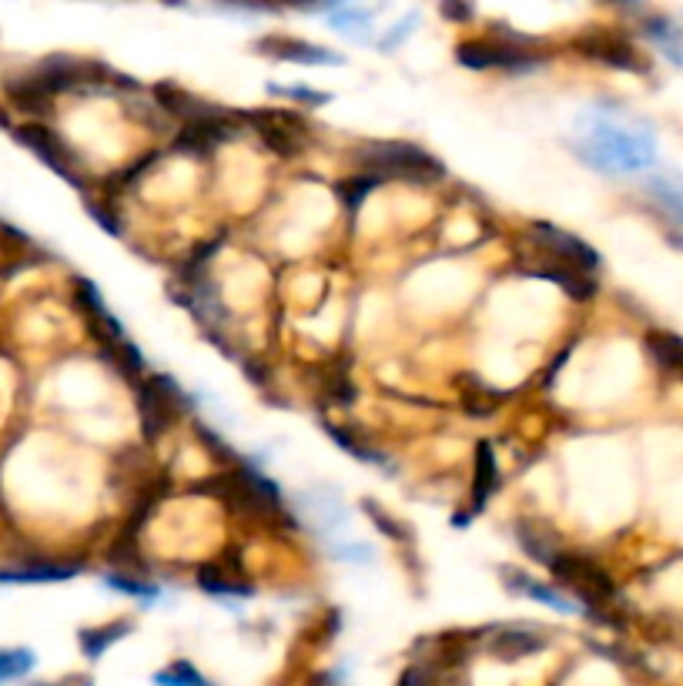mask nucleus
Here are the masks:
<instances>
[{
  "label": "nucleus",
  "instance_id": "obj_1",
  "mask_svg": "<svg viewBox=\"0 0 683 686\" xmlns=\"http://www.w3.org/2000/svg\"><path fill=\"white\" fill-rule=\"evenodd\" d=\"M574 145L580 161L607 175H637L656 161V135L617 104H593L577 114Z\"/></svg>",
  "mask_w": 683,
  "mask_h": 686
},
{
  "label": "nucleus",
  "instance_id": "obj_2",
  "mask_svg": "<svg viewBox=\"0 0 683 686\" xmlns=\"http://www.w3.org/2000/svg\"><path fill=\"white\" fill-rule=\"evenodd\" d=\"M359 165L362 171L382 178V181H412V184H429L439 181L445 175L442 161L435 155H429L419 145L409 141H372L359 151Z\"/></svg>",
  "mask_w": 683,
  "mask_h": 686
},
{
  "label": "nucleus",
  "instance_id": "obj_3",
  "mask_svg": "<svg viewBox=\"0 0 683 686\" xmlns=\"http://www.w3.org/2000/svg\"><path fill=\"white\" fill-rule=\"evenodd\" d=\"M546 566H549V573L563 587H569V590H574L587 603V610L593 616H597V610H603V606H610L617 600V583L610 580V573H607V569H600L593 559H587V556L556 552L553 549L549 559H546Z\"/></svg>",
  "mask_w": 683,
  "mask_h": 686
},
{
  "label": "nucleus",
  "instance_id": "obj_4",
  "mask_svg": "<svg viewBox=\"0 0 683 686\" xmlns=\"http://www.w3.org/2000/svg\"><path fill=\"white\" fill-rule=\"evenodd\" d=\"M201 493L221 496L228 506L245 513V516H279L282 513V493H279V486L269 476L255 473V469L224 473L214 483H204Z\"/></svg>",
  "mask_w": 683,
  "mask_h": 686
},
{
  "label": "nucleus",
  "instance_id": "obj_5",
  "mask_svg": "<svg viewBox=\"0 0 683 686\" xmlns=\"http://www.w3.org/2000/svg\"><path fill=\"white\" fill-rule=\"evenodd\" d=\"M188 409H191V399L181 392V386L171 376H151L138 389V415H141V429L148 442H158Z\"/></svg>",
  "mask_w": 683,
  "mask_h": 686
},
{
  "label": "nucleus",
  "instance_id": "obj_6",
  "mask_svg": "<svg viewBox=\"0 0 683 686\" xmlns=\"http://www.w3.org/2000/svg\"><path fill=\"white\" fill-rule=\"evenodd\" d=\"M463 67L470 71H509V74H529L543 67V57L526 41H466L455 51Z\"/></svg>",
  "mask_w": 683,
  "mask_h": 686
},
{
  "label": "nucleus",
  "instance_id": "obj_7",
  "mask_svg": "<svg viewBox=\"0 0 683 686\" xmlns=\"http://www.w3.org/2000/svg\"><path fill=\"white\" fill-rule=\"evenodd\" d=\"M529 239H533V245H536L546 258H553V262L574 265V268L590 272V275L600 268V255H597L584 239L563 232V228H556V224H546V221L533 224V235H529Z\"/></svg>",
  "mask_w": 683,
  "mask_h": 686
},
{
  "label": "nucleus",
  "instance_id": "obj_8",
  "mask_svg": "<svg viewBox=\"0 0 683 686\" xmlns=\"http://www.w3.org/2000/svg\"><path fill=\"white\" fill-rule=\"evenodd\" d=\"M298 506L312 516V526L318 529L325 546L342 539V536H349V516H346V506H342L335 489H328V486L305 489L298 496Z\"/></svg>",
  "mask_w": 683,
  "mask_h": 686
},
{
  "label": "nucleus",
  "instance_id": "obj_9",
  "mask_svg": "<svg viewBox=\"0 0 683 686\" xmlns=\"http://www.w3.org/2000/svg\"><path fill=\"white\" fill-rule=\"evenodd\" d=\"M21 145H28L48 168H54L57 175H64L71 184H81V171H77V158L71 155V148L48 128V125H24L18 131Z\"/></svg>",
  "mask_w": 683,
  "mask_h": 686
},
{
  "label": "nucleus",
  "instance_id": "obj_10",
  "mask_svg": "<svg viewBox=\"0 0 683 686\" xmlns=\"http://www.w3.org/2000/svg\"><path fill=\"white\" fill-rule=\"evenodd\" d=\"M252 125H255V135L279 155V158H298L302 148H305V131L295 128L298 122L288 118L282 110H259V114H249Z\"/></svg>",
  "mask_w": 683,
  "mask_h": 686
},
{
  "label": "nucleus",
  "instance_id": "obj_11",
  "mask_svg": "<svg viewBox=\"0 0 683 686\" xmlns=\"http://www.w3.org/2000/svg\"><path fill=\"white\" fill-rule=\"evenodd\" d=\"M580 54L607 64V67H617V71H647V61L637 54V48L630 41H623L620 34H610V31H593L587 38L577 41Z\"/></svg>",
  "mask_w": 683,
  "mask_h": 686
},
{
  "label": "nucleus",
  "instance_id": "obj_12",
  "mask_svg": "<svg viewBox=\"0 0 683 686\" xmlns=\"http://www.w3.org/2000/svg\"><path fill=\"white\" fill-rule=\"evenodd\" d=\"M259 54H269L275 61H288V64H305V67H335V64H346V57L322 48V44H308V41H298V38H265L255 44Z\"/></svg>",
  "mask_w": 683,
  "mask_h": 686
},
{
  "label": "nucleus",
  "instance_id": "obj_13",
  "mask_svg": "<svg viewBox=\"0 0 683 686\" xmlns=\"http://www.w3.org/2000/svg\"><path fill=\"white\" fill-rule=\"evenodd\" d=\"M155 104H158L161 110L175 114V118H181V125H185V122H198V118H204V114L218 110L214 104H208V101L188 94V91L178 87V84H158V87H155Z\"/></svg>",
  "mask_w": 683,
  "mask_h": 686
},
{
  "label": "nucleus",
  "instance_id": "obj_14",
  "mask_svg": "<svg viewBox=\"0 0 683 686\" xmlns=\"http://www.w3.org/2000/svg\"><path fill=\"white\" fill-rule=\"evenodd\" d=\"M503 580H506V587H509L513 593L529 597V600H536V603H543V606H553L556 613H580V606H577L574 600H569V597L556 593V590L546 587V583L529 580L526 573H519V569H503Z\"/></svg>",
  "mask_w": 683,
  "mask_h": 686
},
{
  "label": "nucleus",
  "instance_id": "obj_15",
  "mask_svg": "<svg viewBox=\"0 0 683 686\" xmlns=\"http://www.w3.org/2000/svg\"><path fill=\"white\" fill-rule=\"evenodd\" d=\"M500 489V466H496V452L483 439L476 445V479H473V513H483L493 493Z\"/></svg>",
  "mask_w": 683,
  "mask_h": 686
},
{
  "label": "nucleus",
  "instance_id": "obj_16",
  "mask_svg": "<svg viewBox=\"0 0 683 686\" xmlns=\"http://www.w3.org/2000/svg\"><path fill=\"white\" fill-rule=\"evenodd\" d=\"M539 275L549 278V282H556L566 295H574V298H580V302H587V298L597 295V282L590 278V272H580V268H574V265L553 262V258H546V255H543V268H539Z\"/></svg>",
  "mask_w": 683,
  "mask_h": 686
},
{
  "label": "nucleus",
  "instance_id": "obj_17",
  "mask_svg": "<svg viewBox=\"0 0 683 686\" xmlns=\"http://www.w3.org/2000/svg\"><path fill=\"white\" fill-rule=\"evenodd\" d=\"M543 646H546V636L529 633V630H516V626H506L490 640V653L500 659H519V656L539 653Z\"/></svg>",
  "mask_w": 683,
  "mask_h": 686
},
{
  "label": "nucleus",
  "instance_id": "obj_18",
  "mask_svg": "<svg viewBox=\"0 0 683 686\" xmlns=\"http://www.w3.org/2000/svg\"><path fill=\"white\" fill-rule=\"evenodd\" d=\"M77 566L61 562H38V566H18V569H0V583H61L77 577Z\"/></svg>",
  "mask_w": 683,
  "mask_h": 686
},
{
  "label": "nucleus",
  "instance_id": "obj_19",
  "mask_svg": "<svg viewBox=\"0 0 683 686\" xmlns=\"http://www.w3.org/2000/svg\"><path fill=\"white\" fill-rule=\"evenodd\" d=\"M198 587L211 597H252L255 593L242 577H235L232 569H224L218 562L198 569Z\"/></svg>",
  "mask_w": 683,
  "mask_h": 686
},
{
  "label": "nucleus",
  "instance_id": "obj_20",
  "mask_svg": "<svg viewBox=\"0 0 683 686\" xmlns=\"http://www.w3.org/2000/svg\"><path fill=\"white\" fill-rule=\"evenodd\" d=\"M647 194L683 228V178L673 175H656L647 181Z\"/></svg>",
  "mask_w": 683,
  "mask_h": 686
},
{
  "label": "nucleus",
  "instance_id": "obj_21",
  "mask_svg": "<svg viewBox=\"0 0 683 686\" xmlns=\"http://www.w3.org/2000/svg\"><path fill=\"white\" fill-rule=\"evenodd\" d=\"M647 352L656 359V366L670 369L673 376L683 379V338L670 331H650L647 335Z\"/></svg>",
  "mask_w": 683,
  "mask_h": 686
},
{
  "label": "nucleus",
  "instance_id": "obj_22",
  "mask_svg": "<svg viewBox=\"0 0 683 686\" xmlns=\"http://www.w3.org/2000/svg\"><path fill=\"white\" fill-rule=\"evenodd\" d=\"M128 633H132V623H128V620H114V623H107V626L84 630V633H81V650H84V656L97 659L101 653H107L114 643L125 640Z\"/></svg>",
  "mask_w": 683,
  "mask_h": 686
},
{
  "label": "nucleus",
  "instance_id": "obj_23",
  "mask_svg": "<svg viewBox=\"0 0 683 686\" xmlns=\"http://www.w3.org/2000/svg\"><path fill=\"white\" fill-rule=\"evenodd\" d=\"M647 38L660 48V54L670 61V64H683V34L666 21V18H653L647 24Z\"/></svg>",
  "mask_w": 683,
  "mask_h": 686
},
{
  "label": "nucleus",
  "instance_id": "obj_24",
  "mask_svg": "<svg viewBox=\"0 0 683 686\" xmlns=\"http://www.w3.org/2000/svg\"><path fill=\"white\" fill-rule=\"evenodd\" d=\"M325 432H328V435H332V439H335V442H338L342 448H346L349 455H356V460H362V463H369V466H382V469H389V466H392V463L386 460V455H382V452L369 448V445H366L362 439H356V435H353V432H349L346 425H342V429H338L335 422H325Z\"/></svg>",
  "mask_w": 683,
  "mask_h": 686
},
{
  "label": "nucleus",
  "instance_id": "obj_25",
  "mask_svg": "<svg viewBox=\"0 0 683 686\" xmlns=\"http://www.w3.org/2000/svg\"><path fill=\"white\" fill-rule=\"evenodd\" d=\"M382 184V178H376V175H369V171H362V175H356V178H346L338 184V201H342V208H346L349 214H356L359 208H362V201L376 191Z\"/></svg>",
  "mask_w": 683,
  "mask_h": 686
},
{
  "label": "nucleus",
  "instance_id": "obj_26",
  "mask_svg": "<svg viewBox=\"0 0 683 686\" xmlns=\"http://www.w3.org/2000/svg\"><path fill=\"white\" fill-rule=\"evenodd\" d=\"M104 587H111L114 593L135 597V600H141V603H158V600H161V587H158V583L135 580V577H128V573H107V577H104Z\"/></svg>",
  "mask_w": 683,
  "mask_h": 686
},
{
  "label": "nucleus",
  "instance_id": "obj_27",
  "mask_svg": "<svg viewBox=\"0 0 683 686\" xmlns=\"http://www.w3.org/2000/svg\"><path fill=\"white\" fill-rule=\"evenodd\" d=\"M328 28L338 34H349V38H366V31L372 28V18L359 8H342V11H332Z\"/></svg>",
  "mask_w": 683,
  "mask_h": 686
},
{
  "label": "nucleus",
  "instance_id": "obj_28",
  "mask_svg": "<svg viewBox=\"0 0 683 686\" xmlns=\"http://www.w3.org/2000/svg\"><path fill=\"white\" fill-rule=\"evenodd\" d=\"M155 683H158V686H211V683H208L188 659H178V663L158 669V673H155Z\"/></svg>",
  "mask_w": 683,
  "mask_h": 686
},
{
  "label": "nucleus",
  "instance_id": "obj_29",
  "mask_svg": "<svg viewBox=\"0 0 683 686\" xmlns=\"http://www.w3.org/2000/svg\"><path fill=\"white\" fill-rule=\"evenodd\" d=\"M34 666V653L31 650H0V683L18 679Z\"/></svg>",
  "mask_w": 683,
  "mask_h": 686
},
{
  "label": "nucleus",
  "instance_id": "obj_30",
  "mask_svg": "<svg viewBox=\"0 0 683 686\" xmlns=\"http://www.w3.org/2000/svg\"><path fill=\"white\" fill-rule=\"evenodd\" d=\"M362 513H366V516H369V519H372V523H376L386 536L402 539V542H409V539H412V536L406 532V526H402L399 519H392V516H389V513H386L376 499H366V503H362Z\"/></svg>",
  "mask_w": 683,
  "mask_h": 686
},
{
  "label": "nucleus",
  "instance_id": "obj_31",
  "mask_svg": "<svg viewBox=\"0 0 683 686\" xmlns=\"http://www.w3.org/2000/svg\"><path fill=\"white\" fill-rule=\"evenodd\" d=\"M269 91H272V94H282V97H295V101H302V104H328V97H332V94H325V91L298 87V84H292V87H279V84H272Z\"/></svg>",
  "mask_w": 683,
  "mask_h": 686
},
{
  "label": "nucleus",
  "instance_id": "obj_32",
  "mask_svg": "<svg viewBox=\"0 0 683 686\" xmlns=\"http://www.w3.org/2000/svg\"><path fill=\"white\" fill-rule=\"evenodd\" d=\"M412 28H416V14H412V18H406V24H402V28H392V31H389V38H382V51L399 48V44L409 38V31H412Z\"/></svg>",
  "mask_w": 683,
  "mask_h": 686
},
{
  "label": "nucleus",
  "instance_id": "obj_33",
  "mask_svg": "<svg viewBox=\"0 0 683 686\" xmlns=\"http://www.w3.org/2000/svg\"><path fill=\"white\" fill-rule=\"evenodd\" d=\"M442 14L449 21H470V4L466 0H442Z\"/></svg>",
  "mask_w": 683,
  "mask_h": 686
},
{
  "label": "nucleus",
  "instance_id": "obj_34",
  "mask_svg": "<svg viewBox=\"0 0 683 686\" xmlns=\"http://www.w3.org/2000/svg\"><path fill=\"white\" fill-rule=\"evenodd\" d=\"M613 4H637V0H613Z\"/></svg>",
  "mask_w": 683,
  "mask_h": 686
},
{
  "label": "nucleus",
  "instance_id": "obj_35",
  "mask_svg": "<svg viewBox=\"0 0 683 686\" xmlns=\"http://www.w3.org/2000/svg\"><path fill=\"white\" fill-rule=\"evenodd\" d=\"M288 4H308V0H288Z\"/></svg>",
  "mask_w": 683,
  "mask_h": 686
},
{
  "label": "nucleus",
  "instance_id": "obj_36",
  "mask_svg": "<svg viewBox=\"0 0 683 686\" xmlns=\"http://www.w3.org/2000/svg\"><path fill=\"white\" fill-rule=\"evenodd\" d=\"M84 686H91V683H84Z\"/></svg>",
  "mask_w": 683,
  "mask_h": 686
}]
</instances>
